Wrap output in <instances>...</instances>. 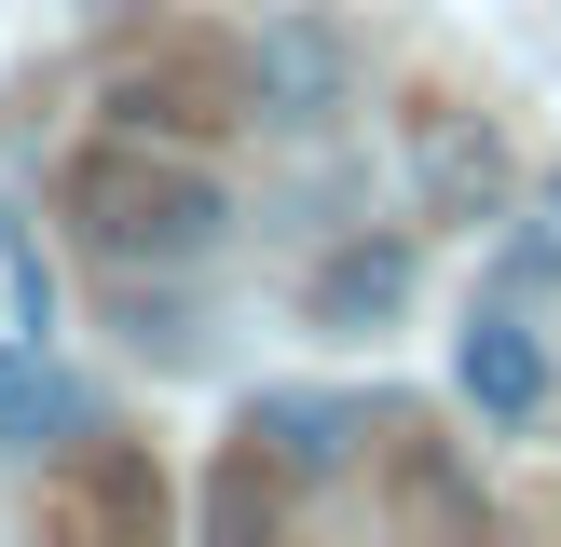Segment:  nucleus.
I'll use <instances>...</instances> for the list:
<instances>
[{"instance_id":"6","label":"nucleus","mask_w":561,"mask_h":547,"mask_svg":"<svg viewBox=\"0 0 561 547\" xmlns=\"http://www.w3.org/2000/svg\"><path fill=\"white\" fill-rule=\"evenodd\" d=\"M356 438H370L356 397H316V383H261V397H247V452H261L274 479H343Z\"/></svg>"},{"instance_id":"3","label":"nucleus","mask_w":561,"mask_h":547,"mask_svg":"<svg viewBox=\"0 0 561 547\" xmlns=\"http://www.w3.org/2000/svg\"><path fill=\"white\" fill-rule=\"evenodd\" d=\"M411 288H425V233H329L316 260H301V328L316 342H383V328L411 315Z\"/></svg>"},{"instance_id":"8","label":"nucleus","mask_w":561,"mask_h":547,"mask_svg":"<svg viewBox=\"0 0 561 547\" xmlns=\"http://www.w3.org/2000/svg\"><path fill=\"white\" fill-rule=\"evenodd\" d=\"M110 328H124L137 356H192V301H179V274H110Z\"/></svg>"},{"instance_id":"4","label":"nucleus","mask_w":561,"mask_h":547,"mask_svg":"<svg viewBox=\"0 0 561 547\" xmlns=\"http://www.w3.org/2000/svg\"><path fill=\"white\" fill-rule=\"evenodd\" d=\"M356 109V42L329 14H274L261 42H247V124L274 137H329Z\"/></svg>"},{"instance_id":"5","label":"nucleus","mask_w":561,"mask_h":547,"mask_svg":"<svg viewBox=\"0 0 561 547\" xmlns=\"http://www.w3.org/2000/svg\"><path fill=\"white\" fill-rule=\"evenodd\" d=\"M453 383H466V410L480 424H548V397H561V370H548V342L520 328V301L493 288L480 315L453 328Z\"/></svg>"},{"instance_id":"9","label":"nucleus","mask_w":561,"mask_h":547,"mask_svg":"<svg viewBox=\"0 0 561 547\" xmlns=\"http://www.w3.org/2000/svg\"><path fill=\"white\" fill-rule=\"evenodd\" d=\"M0 274H14V328L55 342V274H42V246H0Z\"/></svg>"},{"instance_id":"1","label":"nucleus","mask_w":561,"mask_h":547,"mask_svg":"<svg viewBox=\"0 0 561 547\" xmlns=\"http://www.w3.org/2000/svg\"><path fill=\"white\" fill-rule=\"evenodd\" d=\"M55 219L96 274H192L233 233V178H219L192 137H96V151L55 178Z\"/></svg>"},{"instance_id":"2","label":"nucleus","mask_w":561,"mask_h":547,"mask_svg":"<svg viewBox=\"0 0 561 547\" xmlns=\"http://www.w3.org/2000/svg\"><path fill=\"white\" fill-rule=\"evenodd\" d=\"M398 178H411V219H438V233H493L520 206V151L466 96H411L398 109Z\"/></svg>"},{"instance_id":"7","label":"nucleus","mask_w":561,"mask_h":547,"mask_svg":"<svg viewBox=\"0 0 561 547\" xmlns=\"http://www.w3.org/2000/svg\"><path fill=\"white\" fill-rule=\"evenodd\" d=\"M82 438H96V397H82L42 342H0V452L55 465V452H82Z\"/></svg>"},{"instance_id":"10","label":"nucleus","mask_w":561,"mask_h":547,"mask_svg":"<svg viewBox=\"0 0 561 547\" xmlns=\"http://www.w3.org/2000/svg\"><path fill=\"white\" fill-rule=\"evenodd\" d=\"M398 492H411V507H438V520H480V492H466L438 452H411V479H398Z\"/></svg>"}]
</instances>
